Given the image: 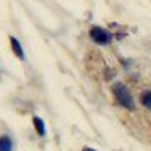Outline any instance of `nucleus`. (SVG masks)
I'll return each instance as SVG.
<instances>
[{
	"mask_svg": "<svg viewBox=\"0 0 151 151\" xmlns=\"http://www.w3.org/2000/svg\"><path fill=\"white\" fill-rule=\"evenodd\" d=\"M112 92H113V95H115L116 101H118L122 107L129 109V110H133V109H134L133 97H132V94H130V91H129V88L125 86L124 83H121V82L113 83Z\"/></svg>",
	"mask_w": 151,
	"mask_h": 151,
	"instance_id": "f257e3e1",
	"label": "nucleus"
},
{
	"mask_svg": "<svg viewBox=\"0 0 151 151\" xmlns=\"http://www.w3.org/2000/svg\"><path fill=\"white\" fill-rule=\"evenodd\" d=\"M89 33H91L92 40H94L97 44H100V45H106V44H109L110 40H112V35H110L107 30L101 29V27H92Z\"/></svg>",
	"mask_w": 151,
	"mask_h": 151,
	"instance_id": "f03ea898",
	"label": "nucleus"
},
{
	"mask_svg": "<svg viewBox=\"0 0 151 151\" xmlns=\"http://www.w3.org/2000/svg\"><path fill=\"white\" fill-rule=\"evenodd\" d=\"M9 41H11L12 52L15 53V56H17V58H20V59H24V52H23V48H21V44L15 40L14 36H11V38H9Z\"/></svg>",
	"mask_w": 151,
	"mask_h": 151,
	"instance_id": "7ed1b4c3",
	"label": "nucleus"
},
{
	"mask_svg": "<svg viewBox=\"0 0 151 151\" xmlns=\"http://www.w3.org/2000/svg\"><path fill=\"white\" fill-rule=\"evenodd\" d=\"M33 125H35V129H36V133L40 134V136H44L45 134V125H44V121L41 118L35 116L33 118Z\"/></svg>",
	"mask_w": 151,
	"mask_h": 151,
	"instance_id": "20e7f679",
	"label": "nucleus"
},
{
	"mask_svg": "<svg viewBox=\"0 0 151 151\" xmlns=\"http://www.w3.org/2000/svg\"><path fill=\"white\" fill-rule=\"evenodd\" d=\"M0 151H12V141L8 136L0 137Z\"/></svg>",
	"mask_w": 151,
	"mask_h": 151,
	"instance_id": "39448f33",
	"label": "nucleus"
},
{
	"mask_svg": "<svg viewBox=\"0 0 151 151\" xmlns=\"http://www.w3.org/2000/svg\"><path fill=\"white\" fill-rule=\"evenodd\" d=\"M141 101H142V104H144L145 107H150V109H151V91H147V92L142 94Z\"/></svg>",
	"mask_w": 151,
	"mask_h": 151,
	"instance_id": "423d86ee",
	"label": "nucleus"
},
{
	"mask_svg": "<svg viewBox=\"0 0 151 151\" xmlns=\"http://www.w3.org/2000/svg\"><path fill=\"white\" fill-rule=\"evenodd\" d=\"M83 151H97V150H92V148H83Z\"/></svg>",
	"mask_w": 151,
	"mask_h": 151,
	"instance_id": "0eeeda50",
	"label": "nucleus"
}]
</instances>
